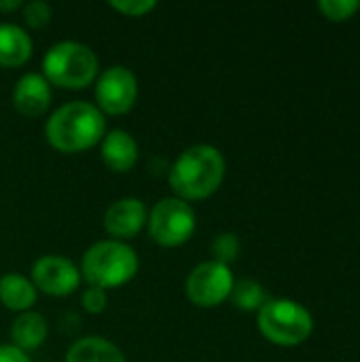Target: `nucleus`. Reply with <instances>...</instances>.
Masks as SVG:
<instances>
[{"label":"nucleus","mask_w":360,"mask_h":362,"mask_svg":"<svg viewBox=\"0 0 360 362\" xmlns=\"http://www.w3.org/2000/svg\"><path fill=\"white\" fill-rule=\"evenodd\" d=\"M49 335V325L47 318L38 312H23L13 320L11 327V339L13 346L28 352V350H36L45 344Z\"/></svg>","instance_id":"obj_14"},{"label":"nucleus","mask_w":360,"mask_h":362,"mask_svg":"<svg viewBox=\"0 0 360 362\" xmlns=\"http://www.w3.org/2000/svg\"><path fill=\"white\" fill-rule=\"evenodd\" d=\"M257 327L269 344L293 348L303 344L312 335L314 320L312 314L297 301L269 299L259 310Z\"/></svg>","instance_id":"obj_5"},{"label":"nucleus","mask_w":360,"mask_h":362,"mask_svg":"<svg viewBox=\"0 0 360 362\" xmlns=\"http://www.w3.org/2000/svg\"><path fill=\"white\" fill-rule=\"evenodd\" d=\"M32 284L51 297H66L81 284V269L66 257L45 255L32 265Z\"/></svg>","instance_id":"obj_9"},{"label":"nucleus","mask_w":360,"mask_h":362,"mask_svg":"<svg viewBox=\"0 0 360 362\" xmlns=\"http://www.w3.org/2000/svg\"><path fill=\"white\" fill-rule=\"evenodd\" d=\"M146 225L153 242L166 248H176L193 238L197 218L189 202L180 197H163L151 210Z\"/></svg>","instance_id":"obj_6"},{"label":"nucleus","mask_w":360,"mask_h":362,"mask_svg":"<svg viewBox=\"0 0 360 362\" xmlns=\"http://www.w3.org/2000/svg\"><path fill=\"white\" fill-rule=\"evenodd\" d=\"M32 55L30 34L15 23H0V66L17 68L23 66Z\"/></svg>","instance_id":"obj_13"},{"label":"nucleus","mask_w":360,"mask_h":362,"mask_svg":"<svg viewBox=\"0 0 360 362\" xmlns=\"http://www.w3.org/2000/svg\"><path fill=\"white\" fill-rule=\"evenodd\" d=\"M0 301L13 312H30L36 303V286L19 274H6L0 278Z\"/></svg>","instance_id":"obj_16"},{"label":"nucleus","mask_w":360,"mask_h":362,"mask_svg":"<svg viewBox=\"0 0 360 362\" xmlns=\"http://www.w3.org/2000/svg\"><path fill=\"white\" fill-rule=\"evenodd\" d=\"M51 104V85L42 74L28 72L23 74L13 89V106L19 115L36 119L47 112Z\"/></svg>","instance_id":"obj_11"},{"label":"nucleus","mask_w":360,"mask_h":362,"mask_svg":"<svg viewBox=\"0 0 360 362\" xmlns=\"http://www.w3.org/2000/svg\"><path fill=\"white\" fill-rule=\"evenodd\" d=\"M225 178V157L216 146L195 144L180 153L170 170V185L185 202L206 199L219 191Z\"/></svg>","instance_id":"obj_1"},{"label":"nucleus","mask_w":360,"mask_h":362,"mask_svg":"<svg viewBox=\"0 0 360 362\" xmlns=\"http://www.w3.org/2000/svg\"><path fill=\"white\" fill-rule=\"evenodd\" d=\"M21 6H23L21 0H0V13H11V11H17Z\"/></svg>","instance_id":"obj_24"},{"label":"nucleus","mask_w":360,"mask_h":362,"mask_svg":"<svg viewBox=\"0 0 360 362\" xmlns=\"http://www.w3.org/2000/svg\"><path fill=\"white\" fill-rule=\"evenodd\" d=\"M233 284L236 280L227 265L204 261L187 276L185 293L189 301L197 308H216L225 299H229Z\"/></svg>","instance_id":"obj_7"},{"label":"nucleus","mask_w":360,"mask_h":362,"mask_svg":"<svg viewBox=\"0 0 360 362\" xmlns=\"http://www.w3.org/2000/svg\"><path fill=\"white\" fill-rule=\"evenodd\" d=\"M212 255L216 263H223L229 267V263H233L240 255V240L236 233H221L214 238L212 242Z\"/></svg>","instance_id":"obj_18"},{"label":"nucleus","mask_w":360,"mask_h":362,"mask_svg":"<svg viewBox=\"0 0 360 362\" xmlns=\"http://www.w3.org/2000/svg\"><path fill=\"white\" fill-rule=\"evenodd\" d=\"M229 297H231L233 305L238 310H244V312H259L267 301L265 291L257 280H240V282H236Z\"/></svg>","instance_id":"obj_17"},{"label":"nucleus","mask_w":360,"mask_h":362,"mask_svg":"<svg viewBox=\"0 0 360 362\" xmlns=\"http://www.w3.org/2000/svg\"><path fill=\"white\" fill-rule=\"evenodd\" d=\"M110 6L127 17H142L149 11H153L157 6V2H153V0H112Z\"/></svg>","instance_id":"obj_21"},{"label":"nucleus","mask_w":360,"mask_h":362,"mask_svg":"<svg viewBox=\"0 0 360 362\" xmlns=\"http://www.w3.org/2000/svg\"><path fill=\"white\" fill-rule=\"evenodd\" d=\"M138 255L119 240H102L89 246L81 261V276L93 288H119L138 274Z\"/></svg>","instance_id":"obj_3"},{"label":"nucleus","mask_w":360,"mask_h":362,"mask_svg":"<svg viewBox=\"0 0 360 362\" xmlns=\"http://www.w3.org/2000/svg\"><path fill=\"white\" fill-rule=\"evenodd\" d=\"M106 119L98 106L76 100L59 106L45 125L47 142L59 153H81L102 142Z\"/></svg>","instance_id":"obj_2"},{"label":"nucleus","mask_w":360,"mask_h":362,"mask_svg":"<svg viewBox=\"0 0 360 362\" xmlns=\"http://www.w3.org/2000/svg\"><path fill=\"white\" fill-rule=\"evenodd\" d=\"M51 6L45 2V0H32L23 6V19L30 28L38 30V28H45L49 21H51Z\"/></svg>","instance_id":"obj_20"},{"label":"nucleus","mask_w":360,"mask_h":362,"mask_svg":"<svg viewBox=\"0 0 360 362\" xmlns=\"http://www.w3.org/2000/svg\"><path fill=\"white\" fill-rule=\"evenodd\" d=\"M42 76L49 85L83 89L98 76V55L91 47L76 40L55 42L42 57Z\"/></svg>","instance_id":"obj_4"},{"label":"nucleus","mask_w":360,"mask_h":362,"mask_svg":"<svg viewBox=\"0 0 360 362\" xmlns=\"http://www.w3.org/2000/svg\"><path fill=\"white\" fill-rule=\"evenodd\" d=\"M146 218L149 214H146L142 199L123 197V199L112 202L108 210L104 212V229L121 242V240H129L138 235L140 229L146 225Z\"/></svg>","instance_id":"obj_10"},{"label":"nucleus","mask_w":360,"mask_h":362,"mask_svg":"<svg viewBox=\"0 0 360 362\" xmlns=\"http://www.w3.org/2000/svg\"><path fill=\"white\" fill-rule=\"evenodd\" d=\"M318 8L329 21H346L354 17L360 8V0H320Z\"/></svg>","instance_id":"obj_19"},{"label":"nucleus","mask_w":360,"mask_h":362,"mask_svg":"<svg viewBox=\"0 0 360 362\" xmlns=\"http://www.w3.org/2000/svg\"><path fill=\"white\" fill-rule=\"evenodd\" d=\"M66 362H125V356L112 341L93 335L74 341L66 354Z\"/></svg>","instance_id":"obj_15"},{"label":"nucleus","mask_w":360,"mask_h":362,"mask_svg":"<svg viewBox=\"0 0 360 362\" xmlns=\"http://www.w3.org/2000/svg\"><path fill=\"white\" fill-rule=\"evenodd\" d=\"M138 98V81L125 66L106 68L95 81V102L102 115H125Z\"/></svg>","instance_id":"obj_8"},{"label":"nucleus","mask_w":360,"mask_h":362,"mask_svg":"<svg viewBox=\"0 0 360 362\" xmlns=\"http://www.w3.org/2000/svg\"><path fill=\"white\" fill-rule=\"evenodd\" d=\"M0 362H32L30 356L15 346H0Z\"/></svg>","instance_id":"obj_23"},{"label":"nucleus","mask_w":360,"mask_h":362,"mask_svg":"<svg viewBox=\"0 0 360 362\" xmlns=\"http://www.w3.org/2000/svg\"><path fill=\"white\" fill-rule=\"evenodd\" d=\"M102 161L112 172H129L138 161V142L125 129H112L102 138Z\"/></svg>","instance_id":"obj_12"},{"label":"nucleus","mask_w":360,"mask_h":362,"mask_svg":"<svg viewBox=\"0 0 360 362\" xmlns=\"http://www.w3.org/2000/svg\"><path fill=\"white\" fill-rule=\"evenodd\" d=\"M81 303H83V310L89 312V314H102L106 310V303H108V297H106V291L102 288H85L83 295H81Z\"/></svg>","instance_id":"obj_22"}]
</instances>
